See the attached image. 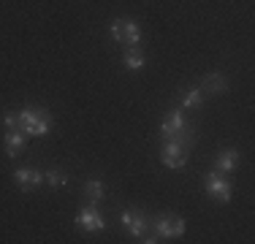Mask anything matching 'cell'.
Returning a JSON list of instances; mask_svg holds the SVG:
<instances>
[{"instance_id":"5bb4252c","label":"cell","mask_w":255,"mask_h":244,"mask_svg":"<svg viewBox=\"0 0 255 244\" xmlns=\"http://www.w3.org/2000/svg\"><path fill=\"white\" fill-rule=\"evenodd\" d=\"M84 195H87L93 204H98V201L103 198V182H98V179L87 182V185H84Z\"/></svg>"},{"instance_id":"4fadbf2b","label":"cell","mask_w":255,"mask_h":244,"mask_svg":"<svg viewBox=\"0 0 255 244\" xmlns=\"http://www.w3.org/2000/svg\"><path fill=\"white\" fill-rule=\"evenodd\" d=\"M236 163H239V152H236V149H226L220 157H217V171L228 174V171L236 168Z\"/></svg>"},{"instance_id":"7c38bea8","label":"cell","mask_w":255,"mask_h":244,"mask_svg":"<svg viewBox=\"0 0 255 244\" xmlns=\"http://www.w3.org/2000/svg\"><path fill=\"white\" fill-rule=\"evenodd\" d=\"M22 149H25V136H22L19 130H8V133H5V152L14 157L16 152H22Z\"/></svg>"},{"instance_id":"9c48e42d","label":"cell","mask_w":255,"mask_h":244,"mask_svg":"<svg viewBox=\"0 0 255 244\" xmlns=\"http://www.w3.org/2000/svg\"><path fill=\"white\" fill-rule=\"evenodd\" d=\"M14 182L22 190H35V187L44 182V174L35 171V168H19V171H14Z\"/></svg>"},{"instance_id":"52a82bcc","label":"cell","mask_w":255,"mask_h":244,"mask_svg":"<svg viewBox=\"0 0 255 244\" xmlns=\"http://www.w3.org/2000/svg\"><path fill=\"white\" fill-rule=\"evenodd\" d=\"M76 225L84 231H103V217L95 206H82L76 215Z\"/></svg>"},{"instance_id":"6da1fadb","label":"cell","mask_w":255,"mask_h":244,"mask_svg":"<svg viewBox=\"0 0 255 244\" xmlns=\"http://www.w3.org/2000/svg\"><path fill=\"white\" fill-rule=\"evenodd\" d=\"M120 220H123V225L130 231L133 236H136V239H141V242H147V244L160 242V236L152 231V220L144 215V212H138V209H125Z\"/></svg>"},{"instance_id":"3957f363","label":"cell","mask_w":255,"mask_h":244,"mask_svg":"<svg viewBox=\"0 0 255 244\" xmlns=\"http://www.w3.org/2000/svg\"><path fill=\"white\" fill-rule=\"evenodd\" d=\"M152 231L163 239H177V236L185 234V220L177 217V215H160L152 223Z\"/></svg>"},{"instance_id":"8fae6325","label":"cell","mask_w":255,"mask_h":244,"mask_svg":"<svg viewBox=\"0 0 255 244\" xmlns=\"http://www.w3.org/2000/svg\"><path fill=\"white\" fill-rule=\"evenodd\" d=\"M125 65L130 71H138V68H144V52L138 49V44H130V46H125Z\"/></svg>"},{"instance_id":"5b68a950","label":"cell","mask_w":255,"mask_h":244,"mask_svg":"<svg viewBox=\"0 0 255 244\" xmlns=\"http://www.w3.org/2000/svg\"><path fill=\"white\" fill-rule=\"evenodd\" d=\"M112 35L120 41V44L130 46V44H138V38H141V33H138V24L133 19H117L112 24Z\"/></svg>"},{"instance_id":"2e32d148","label":"cell","mask_w":255,"mask_h":244,"mask_svg":"<svg viewBox=\"0 0 255 244\" xmlns=\"http://www.w3.org/2000/svg\"><path fill=\"white\" fill-rule=\"evenodd\" d=\"M44 176L49 179V185H52V187H63L65 182H68V176H65L63 171H57V168H54V171H49V174H44Z\"/></svg>"},{"instance_id":"277c9868","label":"cell","mask_w":255,"mask_h":244,"mask_svg":"<svg viewBox=\"0 0 255 244\" xmlns=\"http://www.w3.org/2000/svg\"><path fill=\"white\" fill-rule=\"evenodd\" d=\"M204 185H206V193H209L215 201H220V204H228V201H231L234 185H231L228 179H223L220 174H206Z\"/></svg>"},{"instance_id":"9a60e30c","label":"cell","mask_w":255,"mask_h":244,"mask_svg":"<svg viewBox=\"0 0 255 244\" xmlns=\"http://www.w3.org/2000/svg\"><path fill=\"white\" fill-rule=\"evenodd\" d=\"M3 122H5L8 130H19L22 133V127H25V117H22V112H8L3 117Z\"/></svg>"},{"instance_id":"8992f818","label":"cell","mask_w":255,"mask_h":244,"mask_svg":"<svg viewBox=\"0 0 255 244\" xmlns=\"http://www.w3.org/2000/svg\"><path fill=\"white\" fill-rule=\"evenodd\" d=\"M160 160H163V166H168V168H182L187 163V149L179 144H174V141H166V146H163V152H160Z\"/></svg>"},{"instance_id":"30bf717a","label":"cell","mask_w":255,"mask_h":244,"mask_svg":"<svg viewBox=\"0 0 255 244\" xmlns=\"http://www.w3.org/2000/svg\"><path fill=\"white\" fill-rule=\"evenodd\" d=\"M201 87H204L206 95H223L228 90L226 87V76H223V73H206Z\"/></svg>"},{"instance_id":"ba28073f","label":"cell","mask_w":255,"mask_h":244,"mask_svg":"<svg viewBox=\"0 0 255 244\" xmlns=\"http://www.w3.org/2000/svg\"><path fill=\"white\" fill-rule=\"evenodd\" d=\"M185 127H187V122H185V117H182V112H171L166 120H163V125H160L163 141H171V138L177 136L179 130H185Z\"/></svg>"},{"instance_id":"e0dca14e","label":"cell","mask_w":255,"mask_h":244,"mask_svg":"<svg viewBox=\"0 0 255 244\" xmlns=\"http://www.w3.org/2000/svg\"><path fill=\"white\" fill-rule=\"evenodd\" d=\"M201 103V90H190V93L185 95V109H193Z\"/></svg>"},{"instance_id":"7a4b0ae2","label":"cell","mask_w":255,"mask_h":244,"mask_svg":"<svg viewBox=\"0 0 255 244\" xmlns=\"http://www.w3.org/2000/svg\"><path fill=\"white\" fill-rule=\"evenodd\" d=\"M22 117H25V127H22V130L30 133V136H46V133H49L52 120H49V114H46V112H38V109H25V112H22Z\"/></svg>"}]
</instances>
